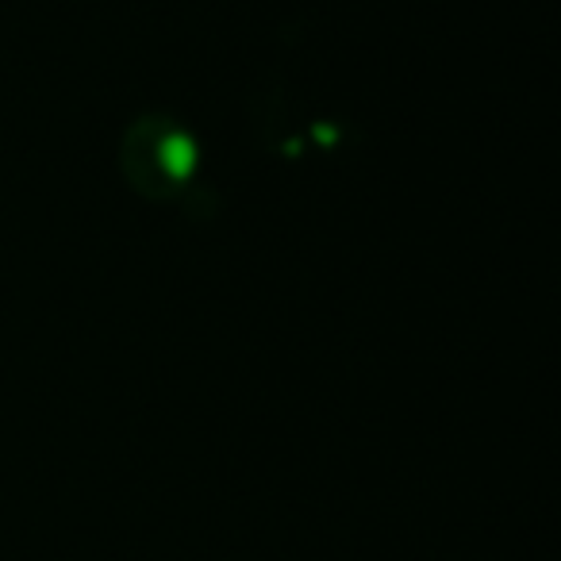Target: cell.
Segmentation results:
<instances>
[{
  "instance_id": "6da1fadb",
  "label": "cell",
  "mask_w": 561,
  "mask_h": 561,
  "mask_svg": "<svg viewBox=\"0 0 561 561\" xmlns=\"http://www.w3.org/2000/svg\"><path fill=\"white\" fill-rule=\"evenodd\" d=\"M119 170L147 201H173L196 181L201 142L173 116H139L119 142Z\"/></svg>"
}]
</instances>
